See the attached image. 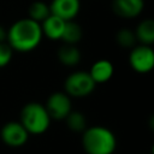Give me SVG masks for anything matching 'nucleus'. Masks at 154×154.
Masks as SVG:
<instances>
[{"label":"nucleus","mask_w":154,"mask_h":154,"mask_svg":"<svg viewBox=\"0 0 154 154\" xmlns=\"http://www.w3.org/2000/svg\"><path fill=\"white\" fill-rule=\"evenodd\" d=\"M43 34L41 24L28 18L14 22L7 30L6 42L12 51L28 53L34 51L42 41Z\"/></svg>","instance_id":"obj_1"},{"label":"nucleus","mask_w":154,"mask_h":154,"mask_svg":"<svg viewBox=\"0 0 154 154\" xmlns=\"http://www.w3.org/2000/svg\"><path fill=\"white\" fill-rule=\"evenodd\" d=\"M82 144L88 154H112L117 147V140L109 129L91 126L83 131Z\"/></svg>","instance_id":"obj_2"},{"label":"nucleus","mask_w":154,"mask_h":154,"mask_svg":"<svg viewBox=\"0 0 154 154\" xmlns=\"http://www.w3.org/2000/svg\"><path fill=\"white\" fill-rule=\"evenodd\" d=\"M28 134L40 135L47 131L51 124V117L46 107L38 102H29L20 111L19 122Z\"/></svg>","instance_id":"obj_3"},{"label":"nucleus","mask_w":154,"mask_h":154,"mask_svg":"<svg viewBox=\"0 0 154 154\" xmlns=\"http://www.w3.org/2000/svg\"><path fill=\"white\" fill-rule=\"evenodd\" d=\"M95 85L96 84L91 79L89 72L85 71H75L70 73L64 82L65 93L72 97L88 96L89 94H91Z\"/></svg>","instance_id":"obj_4"},{"label":"nucleus","mask_w":154,"mask_h":154,"mask_svg":"<svg viewBox=\"0 0 154 154\" xmlns=\"http://www.w3.org/2000/svg\"><path fill=\"white\" fill-rule=\"evenodd\" d=\"M129 64L131 69L138 73H147L154 66V52L152 46L137 45L131 48L129 54Z\"/></svg>","instance_id":"obj_5"},{"label":"nucleus","mask_w":154,"mask_h":154,"mask_svg":"<svg viewBox=\"0 0 154 154\" xmlns=\"http://www.w3.org/2000/svg\"><path fill=\"white\" fill-rule=\"evenodd\" d=\"M51 119L63 120L67 117L71 109V99L64 91H55L51 94L45 105Z\"/></svg>","instance_id":"obj_6"},{"label":"nucleus","mask_w":154,"mask_h":154,"mask_svg":"<svg viewBox=\"0 0 154 154\" xmlns=\"http://www.w3.org/2000/svg\"><path fill=\"white\" fill-rule=\"evenodd\" d=\"M1 138L10 147H20L28 141V131L19 122H8L1 129Z\"/></svg>","instance_id":"obj_7"},{"label":"nucleus","mask_w":154,"mask_h":154,"mask_svg":"<svg viewBox=\"0 0 154 154\" xmlns=\"http://www.w3.org/2000/svg\"><path fill=\"white\" fill-rule=\"evenodd\" d=\"M51 14L61 18L65 22L73 20L81 10L79 0H52L49 4Z\"/></svg>","instance_id":"obj_8"},{"label":"nucleus","mask_w":154,"mask_h":154,"mask_svg":"<svg viewBox=\"0 0 154 154\" xmlns=\"http://www.w3.org/2000/svg\"><path fill=\"white\" fill-rule=\"evenodd\" d=\"M144 7V0H113L112 10L122 18H136Z\"/></svg>","instance_id":"obj_9"},{"label":"nucleus","mask_w":154,"mask_h":154,"mask_svg":"<svg viewBox=\"0 0 154 154\" xmlns=\"http://www.w3.org/2000/svg\"><path fill=\"white\" fill-rule=\"evenodd\" d=\"M113 72H114L113 64L109 60L100 59L91 65L89 75L91 79L95 82V84H101L109 81L113 76Z\"/></svg>","instance_id":"obj_10"},{"label":"nucleus","mask_w":154,"mask_h":154,"mask_svg":"<svg viewBox=\"0 0 154 154\" xmlns=\"http://www.w3.org/2000/svg\"><path fill=\"white\" fill-rule=\"evenodd\" d=\"M64 26H65V20H63L61 18H59L54 14H49L41 23V29H42L43 36L48 37L52 41L60 40Z\"/></svg>","instance_id":"obj_11"},{"label":"nucleus","mask_w":154,"mask_h":154,"mask_svg":"<svg viewBox=\"0 0 154 154\" xmlns=\"http://www.w3.org/2000/svg\"><path fill=\"white\" fill-rule=\"evenodd\" d=\"M137 42L140 45L152 46L154 43V22L150 18L143 19L138 23L136 30L134 31Z\"/></svg>","instance_id":"obj_12"},{"label":"nucleus","mask_w":154,"mask_h":154,"mask_svg":"<svg viewBox=\"0 0 154 154\" xmlns=\"http://www.w3.org/2000/svg\"><path fill=\"white\" fill-rule=\"evenodd\" d=\"M58 60L65 66H76L81 61V52L76 45L64 43L58 49Z\"/></svg>","instance_id":"obj_13"},{"label":"nucleus","mask_w":154,"mask_h":154,"mask_svg":"<svg viewBox=\"0 0 154 154\" xmlns=\"http://www.w3.org/2000/svg\"><path fill=\"white\" fill-rule=\"evenodd\" d=\"M83 36L82 28L79 24H77L75 20L65 22V26L61 34L60 40L66 45H76L81 41Z\"/></svg>","instance_id":"obj_14"},{"label":"nucleus","mask_w":154,"mask_h":154,"mask_svg":"<svg viewBox=\"0 0 154 154\" xmlns=\"http://www.w3.org/2000/svg\"><path fill=\"white\" fill-rule=\"evenodd\" d=\"M29 13V18L37 22V23H42L49 14H51V10H49V5L43 2V1H34L28 10Z\"/></svg>","instance_id":"obj_15"},{"label":"nucleus","mask_w":154,"mask_h":154,"mask_svg":"<svg viewBox=\"0 0 154 154\" xmlns=\"http://www.w3.org/2000/svg\"><path fill=\"white\" fill-rule=\"evenodd\" d=\"M66 120V124L69 126V129L71 131H75V132H81V131H84L87 129V120H85V117L81 113V112H73L71 111L67 117L65 118Z\"/></svg>","instance_id":"obj_16"},{"label":"nucleus","mask_w":154,"mask_h":154,"mask_svg":"<svg viewBox=\"0 0 154 154\" xmlns=\"http://www.w3.org/2000/svg\"><path fill=\"white\" fill-rule=\"evenodd\" d=\"M116 41L122 48H129V49L135 47L137 42L135 32L128 28H122L120 30H118V32L116 34Z\"/></svg>","instance_id":"obj_17"},{"label":"nucleus","mask_w":154,"mask_h":154,"mask_svg":"<svg viewBox=\"0 0 154 154\" xmlns=\"http://www.w3.org/2000/svg\"><path fill=\"white\" fill-rule=\"evenodd\" d=\"M12 48L7 45V42L0 43V69L5 67L12 59Z\"/></svg>","instance_id":"obj_18"},{"label":"nucleus","mask_w":154,"mask_h":154,"mask_svg":"<svg viewBox=\"0 0 154 154\" xmlns=\"http://www.w3.org/2000/svg\"><path fill=\"white\" fill-rule=\"evenodd\" d=\"M6 37H7V30L2 25H0V43L6 42Z\"/></svg>","instance_id":"obj_19"}]
</instances>
